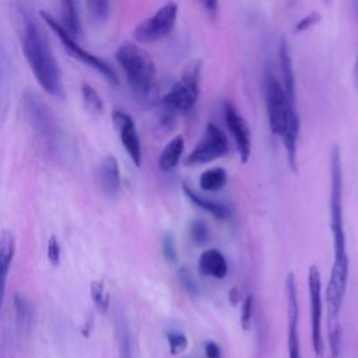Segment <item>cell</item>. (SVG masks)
<instances>
[{"mask_svg": "<svg viewBox=\"0 0 358 358\" xmlns=\"http://www.w3.org/2000/svg\"><path fill=\"white\" fill-rule=\"evenodd\" d=\"M21 48L38 84L52 96L63 98L64 91L57 60L39 25L32 18L24 21Z\"/></svg>", "mask_w": 358, "mask_h": 358, "instance_id": "1", "label": "cell"}, {"mask_svg": "<svg viewBox=\"0 0 358 358\" xmlns=\"http://www.w3.org/2000/svg\"><path fill=\"white\" fill-rule=\"evenodd\" d=\"M116 62L137 99H148L157 77V67L150 53L134 42H123L116 53Z\"/></svg>", "mask_w": 358, "mask_h": 358, "instance_id": "2", "label": "cell"}, {"mask_svg": "<svg viewBox=\"0 0 358 358\" xmlns=\"http://www.w3.org/2000/svg\"><path fill=\"white\" fill-rule=\"evenodd\" d=\"M201 60H190L180 78L171 87V90L161 98L159 109L176 115H186L194 108L200 95Z\"/></svg>", "mask_w": 358, "mask_h": 358, "instance_id": "3", "label": "cell"}, {"mask_svg": "<svg viewBox=\"0 0 358 358\" xmlns=\"http://www.w3.org/2000/svg\"><path fill=\"white\" fill-rule=\"evenodd\" d=\"M330 229L333 234L334 257L347 255L345 232L343 222V171L338 145L330 151Z\"/></svg>", "mask_w": 358, "mask_h": 358, "instance_id": "4", "label": "cell"}, {"mask_svg": "<svg viewBox=\"0 0 358 358\" xmlns=\"http://www.w3.org/2000/svg\"><path fill=\"white\" fill-rule=\"evenodd\" d=\"M263 91L270 130L273 134L281 137L288 124L299 119L295 103L288 99L281 83L270 71L264 73Z\"/></svg>", "mask_w": 358, "mask_h": 358, "instance_id": "5", "label": "cell"}, {"mask_svg": "<svg viewBox=\"0 0 358 358\" xmlns=\"http://www.w3.org/2000/svg\"><path fill=\"white\" fill-rule=\"evenodd\" d=\"M39 17L41 20L49 27V29L59 38L63 49L76 60L81 62L83 64L94 69L96 73H99L101 76L105 77V80L108 83H110L112 85H117L119 84V78L116 71L110 67V64H108L103 59L95 56L94 53L85 50L84 48H81V45L77 42L76 38H73L60 24V21H57L50 13L41 10L39 11Z\"/></svg>", "mask_w": 358, "mask_h": 358, "instance_id": "6", "label": "cell"}, {"mask_svg": "<svg viewBox=\"0 0 358 358\" xmlns=\"http://www.w3.org/2000/svg\"><path fill=\"white\" fill-rule=\"evenodd\" d=\"M176 18L178 4L168 1L134 28L133 38L138 43H152L161 41L172 32L176 24Z\"/></svg>", "mask_w": 358, "mask_h": 358, "instance_id": "7", "label": "cell"}, {"mask_svg": "<svg viewBox=\"0 0 358 358\" xmlns=\"http://www.w3.org/2000/svg\"><path fill=\"white\" fill-rule=\"evenodd\" d=\"M229 151L228 138L224 131L213 122L207 123L204 134L197 145L185 158V165H201L218 159Z\"/></svg>", "mask_w": 358, "mask_h": 358, "instance_id": "8", "label": "cell"}, {"mask_svg": "<svg viewBox=\"0 0 358 358\" xmlns=\"http://www.w3.org/2000/svg\"><path fill=\"white\" fill-rule=\"evenodd\" d=\"M308 291L310 298V329H312V348L315 358L324 357V343L322 336V316H323V299H322V277L319 268L312 264L308 270Z\"/></svg>", "mask_w": 358, "mask_h": 358, "instance_id": "9", "label": "cell"}, {"mask_svg": "<svg viewBox=\"0 0 358 358\" xmlns=\"http://www.w3.org/2000/svg\"><path fill=\"white\" fill-rule=\"evenodd\" d=\"M348 256L334 257L330 277L324 289V302L327 306V319L336 320L340 316L341 305L344 301L347 281H348Z\"/></svg>", "mask_w": 358, "mask_h": 358, "instance_id": "10", "label": "cell"}, {"mask_svg": "<svg viewBox=\"0 0 358 358\" xmlns=\"http://www.w3.org/2000/svg\"><path fill=\"white\" fill-rule=\"evenodd\" d=\"M22 103L25 113L35 127V130L46 140L53 141V138L57 134V126L55 116L52 115L50 109L46 106V103L42 102V99L35 95L31 91H25L22 96Z\"/></svg>", "mask_w": 358, "mask_h": 358, "instance_id": "11", "label": "cell"}, {"mask_svg": "<svg viewBox=\"0 0 358 358\" xmlns=\"http://www.w3.org/2000/svg\"><path fill=\"white\" fill-rule=\"evenodd\" d=\"M222 108H224L225 124L234 137L241 161L245 164L249 161L250 152H252V138H250L249 126L232 102L225 101Z\"/></svg>", "mask_w": 358, "mask_h": 358, "instance_id": "12", "label": "cell"}, {"mask_svg": "<svg viewBox=\"0 0 358 358\" xmlns=\"http://www.w3.org/2000/svg\"><path fill=\"white\" fill-rule=\"evenodd\" d=\"M285 295H287V316H288V358H302L301 357V343L298 333L299 320V306H298V292L296 282L292 273H288L285 278Z\"/></svg>", "mask_w": 358, "mask_h": 358, "instance_id": "13", "label": "cell"}, {"mask_svg": "<svg viewBox=\"0 0 358 358\" xmlns=\"http://www.w3.org/2000/svg\"><path fill=\"white\" fill-rule=\"evenodd\" d=\"M112 120L116 131L119 133V138L122 145L124 147L126 152L131 158L136 166L141 165V144H140V137L137 134V129L134 124V120L131 116L122 110V109H115L112 112Z\"/></svg>", "mask_w": 358, "mask_h": 358, "instance_id": "14", "label": "cell"}, {"mask_svg": "<svg viewBox=\"0 0 358 358\" xmlns=\"http://www.w3.org/2000/svg\"><path fill=\"white\" fill-rule=\"evenodd\" d=\"M15 253V238L10 229H3L0 234V316L6 294V281Z\"/></svg>", "mask_w": 358, "mask_h": 358, "instance_id": "15", "label": "cell"}, {"mask_svg": "<svg viewBox=\"0 0 358 358\" xmlns=\"http://www.w3.org/2000/svg\"><path fill=\"white\" fill-rule=\"evenodd\" d=\"M96 182L101 190L108 196H115L120 190V171L113 155L105 157L99 164L96 171Z\"/></svg>", "mask_w": 358, "mask_h": 358, "instance_id": "16", "label": "cell"}, {"mask_svg": "<svg viewBox=\"0 0 358 358\" xmlns=\"http://www.w3.org/2000/svg\"><path fill=\"white\" fill-rule=\"evenodd\" d=\"M278 60H280V69H281V78H282V88L288 96V99L295 103V74L292 67V57L289 52V46L285 38H281L280 49H278Z\"/></svg>", "mask_w": 358, "mask_h": 358, "instance_id": "17", "label": "cell"}, {"mask_svg": "<svg viewBox=\"0 0 358 358\" xmlns=\"http://www.w3.org/2000/svg\"><path fill=\"white\" fill-rule=\"evenodd\" d=\"M199 270L204 275L221 280L228 273L225 256L218 249H207L200 255Z\"/></svg>", "mask_w": 358, "mask_h": 358, "instance_id": "18", "label": "cell"}, {"mask_svg": "<svg viewBox=\"0 0 358 358\" xmlns=\"http://www.w3.org/2000/svg\"><path fill=\"white\" fill-rule=\"evenodd\" d=\"M182 192L194 206L207 211L215 220H227L231 215V211L225 204H221V203H217V201H213L210 199L200 196L187 183H182Z\"/></svg>", "mask_w": 358, "mask_h": 358, "instance_id": "19", "label": "cell"}, {"mask_svg": "<svg viewBox=\"0 0 358 358\" xmlns=\"http://www.w3.org/2000/svg\"><path fill=\"white\" fill-rule=\"evenodd\" d=\"M183 150H185V140L180 134H178L172 140H169V143L161 151L158 157V168L162 172L172 171L178 165L183 154Z\"/></svg>", "mask_w": 358, "mask_h": 358, "instance_id": "20", "label": "cell"}, {"mask_svg": "<svg viewBox=\"0 0 358 358\" xmlns=\"http://www.w3.org/2000/svg\"><path fill=\"white\" fill-rule=\"evenodd\" d=\"M60 3H62L60 24L73 38L77 39V36H80L81 34V22L76 8V3L74 0H60Z\"/></svg>", "mask_w": 358, "mask_h": 358, "instance_id": "21", "label": "cell"}, {"mask_svg": "<svg viewBox=\"0 0 358 358\" xmlns=\"http://www.w3.org/2000/svg\"><path fill=\"white\" fill-rule=\"evenodd\" d=\"M227 171L221 166L210 168L200 175L199 185L206 192H218L227 185Z\"/></svg>", "mask_w": 358, "mask_h": 358, "instance_id": "22", "label": "cell"}, {"mask_svg": "<svg viewBox=\"0 0 358 358\" xmlns=\"http://www.w3.org/2000/svg\"><path fill=\"white\" fill-rule=\"evenodd\" d=\"M85 8L94 22L102 24L110 14V0H87Z\"/></svg>", "mask_w": 358, "mask_h": 358, "instance_id": "23", "label": "cell"}, {"mask_svg": "<svg viewBox=\"0 0 358 358\" xmlns=\"http://www.w3.org/2000/svg\"><path fill=\"white\" fill-rule=\"evenodd\" d=\"M81 98L85 105V108L92 113H102L103 112V102L96 90L88 84L81 83Z\"/></svg>", "mask_w": 358, "mask_h": 358, "instance_id": "24", "label": "cell"}, {"mask_svg": "<svg viewBox=\"0 0 358 358\" xmlns=\"http://www.w3.org/2000/svg\"><path fill=\"white\" fill-rule=\"evenodd\" d=\"M91 298L94 305L96 306V309L101 313H106L109 310V305H110V295L108 292V289L105 288L102 281H92L91 282Z\"/></svg>", "mask_w": 358, "mask_h": 358, "instance_id": "25", "label": "cell"}, {"mask_svg": "<svg viewBox=\"0 0 358 358\" xmlns=\"http://www.w3.org/2000/svg\"><path fill=\"white\" fill-rule=\"evenodd\" d=\"M327 334H329V347H330V357L329 358H338L341 351V326L338 319L327 320Z\"/></svg>", "mask_w": 358, "mask_h": 358, "instance_id": "26", "label": "cell"}, {"mask_svg": "<svg viewBox=\"0 0 358 358\" xmlns=\"http://www.w3.org/2000/svg\"><path fill=\"white\" fill-rule=\"evenodd\" d=\"M14 306H15V316H17V323L20 329H28L32 317V310L28 301L21 295H15Z\"/></svg>", "mask_w": 358, "mask_h": 358, "instance_id": "27", "label": "cell"}, {"mask_svg": "<svg viewBox=\"0 0 358 358\" xmlns=\"http://www.w3.org/2000/svg\"><path fill=\"white\" fill-rule=\"evenodd\" d=\"M166 340L169 345V352L172 355H178L187 348V337L180 331H176V330L166 331Z\"/></svg>", "mask_w": 358, "mask_h": 358, "instance_id": "28", "label": "cell"}, {"mask_svg": "<svg viewBox=\"0 0 358 358\" xmlns=\"http://www.w3.org/2000/svg\"><path fill=\"white\" fill-rule=\"evenodd\" d=\"M117 338H119V348H120L122 358H131L130 334L124 320H119L117 323Z\"/></svg>", "mask_w": 358, "mask_h": 358, "instance_id": "29", "label": "cell"}, {"mask_svg": "<svg viewBox=\"0 0 358 358\" xmlns=\"http://www.w3.org/2000/svg\"><path fill=\"white\" fill-rule=\"evenodd\" d=\"M190 236L194 243L203 245L208 239V227L201 220H194L190 224Z\"/></svg>", "mask_w": 358, "mask_h": 358, "instance_id": "30", "label": "cell"}, {"mask_svg": "<svg viewBox=\"0 0 358 358\" xmlns=\"http://www.w3.org/2000/svg\"><path fill=\"white\" fill-rule=\"evenodd\" d=\"M178 278H179V282L180 285L183 287V289L186 292H189L190 295H196L199 292V288H197V282L194 281L193 278V274L190 273V270L187 267H180L178 270Z\"/></svg>", "mask_w": 358, "mask_h": 358, "instance_id": "31", "label": "cell"}, {"mask_svg": "<svg viewBox=\"0 0 358 358\" xmlns=\"http://www.w3.org/2000/svg\"><path fill=\"white\" fill-rule=\"evenodd\" d=\"M252 316H253V296L248 295L241 308V327L248 331L252 326Z\"/></svg>", "mask_w": 358, "mask_h": 358, "instance_id": "32", "label": "cell"}, {"mask_svg": "<svg viewBox=\"0 0 358 358\" xmlns=\"http://www.w3.org/2000/svg\"><path fill=\"white\" fill-rule=\"evenodd\" d=\"M322 21V14L317 11H310L309 14H306L305 17H302L294 27V29L296 32H305L308 29H310L312 27L317 25Z\"/></svg>", "mask_w": 358, "mask_h": 358, "instance_id": "33", "label": "cell"}, {"mask_svg": "<svg viewBox=\"0 0 358 358\" xmlns=\"http://www.w3.org/2000/svg\"><path fill=\"white\" fill-rule=\"evenodd\" d=\"M162 253L165 256V259L169 263H176L178 262V250H176V245H175V239L171 234H165L162 236Z\"/></svg>", "mask_w": 358, "mask_h": 358, "instance_id": "34", "label": "cell"}, {"mask_svg": "<svg viewBox=\"0 0 358 358\" xmlns=\"http://www.w3.org/2000/svg\"><path fill=\"white\" fill-rule=\"evenodd\" d=\"M60 245L59 241L55 235H50L49 241H48V248H46V255H48V260L53 264L57 266L60 263Z\"/></svg>", "mask_w": 358, "mask_h": 358, "instance_id": "35", "label": "cell"}, {"mask_svg": "<svg viewBox=\"0 0 358 358\" xmlns=\"http://www.w3.org/2000/svg\"><path fill=\"white\" fill-rule=\"evenodd\" d=\"M206 358H221V350L214 341H208L204 345Z\"/></svg>", "mask_w": 358, "mask_h": 358, "instance_id": "36", "label": "cell"}, {"mask_svg": "<svg viewBox=\"0 0 358 358\" xmlns=\"http://www.w3.org/2000/svg\"><path fill=\"white\" fill-rule=\"evenodd\" d=\"M208 14H215L218 10V0H197Z\"/></svg>", "mask_w": 358, "mask_h": 358, "instance_id": "37", "label": "cell"}, {"mask_svg": "<svg viewBox=\"0 0 358 358\" xmlns=\"http://www.w3.org/2000/svg\"><path fill=\"white\" fill-rule=\"evenodd\" d=\"M354 10H355V15L358 18V0H354ZM354 83L355 87L358 90V50H357V59H355V64H354Z\"/></svg>", "mask_w": 358, "mask_h": 358, "instance_id": "38", "label": "cell"}, {"mask_svg": "<svg viewBox=\"0 0 358 358\" xmlns=\"http://www.w3.org/2000/svg\"><path fill=\"white\" fill-rule=\"evenodd\" d=\"M330 1H331V0H323V3H324L326 6H329V4H330Z\"/></svg>", "mask_w": 358, "mask_h": 358, "instance_id": "39", "label": "cell"}]
</instances>
